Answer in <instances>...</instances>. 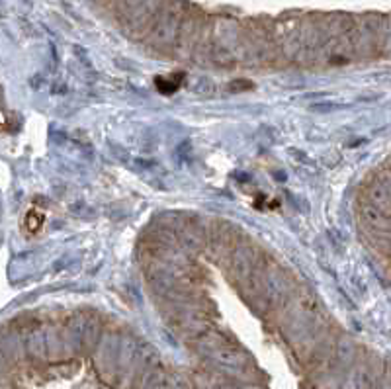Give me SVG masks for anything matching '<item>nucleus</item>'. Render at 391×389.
<instances>
[{"label": "nucleus", "instance_id": "obj_1", "mask_svg": "<svg viewBox=\"0 0 391 389\" xmlns=\"http://www.w3.org/2000/svg\"><path fill=\"white\" fill-rule=\"evenodd\" d=\"M43 219H45V215L41 214V212L29 210V212L25 214L24 229L25 231H29V233H38L39 229H41V225H43Z\"/></svg>", "mask_w": 391, "mask_h": 389}]
</instances>
